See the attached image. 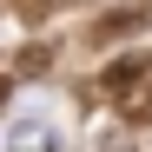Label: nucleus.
Here are the masks:
<instances>
[{
  "label": "nucleus",
  "instance_id": "obj_1",
  "mask_svg": "<svg viewBox=\"0 0 152 152\" xmlns=\"http://www.w3.org/2000/svg\"><path fill=\"white\" fill-rule=\"evenodd\" d=\"M0 145H7V152H66V132H60L53 113H20Z\"/></svg>",
  "mask_w": 152,
  "mask_h": 152
},
{
  "label": "nucleus",
  "instance_id": "obj_2",
  "mask_svg": "<svg viewBox=\"0 0 152 152\" xmlns=\"http://www.w3.org/2000/svg\"><path fill=\"white\" fill-rule=\"evenodd\" d=\"M145 80H152V60H145V53H126V60H113L106 73H99L106 99H132V93H139Z\"/></svg>",
  "mask_w": 152,
  "mask_h": 152
},
{
  "label": "nucleus",
  "instance_id": "obj_3",
  "mask_svg": "<svg viewBox=\"0 0 152 152\" xmlns=\"http://www.w3.org/2000/svg\"><path fill=\"white\" fill-rule=\"evenodd\" d=\"M132 27H145V7H126V13H106V20L93 27V40L106 46V40H119V33H132Z\"/></svg>",
  "mask_w": 152,
  "mask_h": 152
},
{
  "label": "nucleus",
  "instance_id": "obj_4",
  "mask_svg": "<svg viewBox=\"0 0 152 152\" xmlns=\"http://www.w3.org/2000/svg\"><path fill=\"white\" fill-rule=\"evenodd\" d=\"M132 119H152V80H145V86L132 93Z\"/></svg>",
  "mask_w": 152,
  "mask_h": 152
},
{
  "label": "nucleus",
  "instance_id": "obj_5",
  "mask_svg": "<svg viewBox=\"0 0 152 152\" xmlns=\"http://www.w3.org/2000/svg\"><path fill=\"white\" fill-rule=\"evenodd\" d=\"M46 7H60V0H46Z\"/></svg>",
  "mask_w": 152,
  "mask_h": 152
},
{
  "label": "nucleus",
  "instance_id": "obj_6",
  "mask_svg": "<svg viewBox=\"0 0 152 152\" xmlns=\"http://www.w3.org/2000/svg\"><path fill=\"white\" fill-rule=\"evenodd\" d=\"M0 93H7V80H0Z\"/></svg>",
  "mask_w": 152,
  "mask_h": 152
}]
</instances>
